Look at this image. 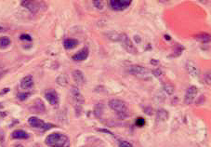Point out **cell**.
<instances>
[{
	"mask_svg": "<svg viewBox=\"0 0 211 147\" xmlns=\"http://www.w3.org/2000/svg\"><path fill=\"white\" fill-rule=\"evenodd\" d=\"M28 123H29V125L31 127L37 128V129H41L42 130H43V129H44V127L46 125V123L43 120L37 118V117H34V116L30 117V118L28 119Z\"/></svg>",
	"mask_w": 211,
	"mask_h": 147,
	"instance_id": "7c38bea8",
	"label": "cell"
},
{
	"mask_svg": "<svg viewBox=\"0 0 211 147\" xmlns=\"http://www.w3.org/2000/svg\"><path fill=\"white\" fill-rule=\"evenodd\" d=\"M164 90L166 91V92L168 95H172V94L174 93L175 87H173V85H170V84H165V85H164Z\"/></svg>",
	"mask_w": 211,
	"mask_h": 147,
	"instance_id": "cb8c5ba5",
	"label": "cell"
},
{
	"mask_svg": "<svg viewBox=\"0 0 211 147\" xmlns=\"http://www.w3.org/2000/svg\"><path fill=\"white\" fill-rule=\"evenodd\" d=\"M120 43H121L122 47L124 48V49H126V51H127L128 53H130V54H137L138 53L136 47L134 46L133 42L131 41V39L129 38V37L127 35H126V34L121 35Z\"/></svg>",
	"mask_w": 211,
	"mask_h": 147,
	"instance_id": "5b68a950",
	"label": "cell"
},
{
	"mask_svg": "<svg viewBox=\"0 0 211 147\" xmlns=\"http://www.w3.org/2000/svg\"><path fill=\"white\" fill-rule=\"evenodd\" d=\"M128 71L131 75L140 79H150L152 75V72L148 68L140 65H132L129 67Z\"/></svg>",
	"mask_w": 211,
	"mask_h": 147,
	"instance_id": "3957f363",
	"label": "cell"
},
{
	"mask_svg": "<svg viewBox=\"0 0 211 147\" xmlns=\"http://www.w3.org/2000/svg\"><path fill=\"white\" fill-rule=\"evenodd\" d=\"M70 94H71L72 101L74 102L76 114L79 115L82 113V108L85 103V98L82 95V93L80 92V91L77 87H73L71 91H70Z\"/></svg>",
	"mask_w": 211,
	"mask_h": 147,
	"instance_id": "7a4b0ae2",
	"label": "cell"
},
{
	"mask_svg": "<svg viewBox=\"0 0 211 147\" xmlns=\"http://www.w3.org/2000/svg\"><path fill=\"white\" fill-rule=\"evenodd\" d=\"M45 98L51 105H56L59 103V96L55 90H48L45 92Z\"/></svg>",
	"mask_w": 211,
	"mask_h": 147,
	"instance_id": "ba28073f",
	"label": "cell"
},
{
	"mask_svg": "<svg viewBox=\"0 0 211 147\" xmlns=\"http://www.w3.org/2000/svg\"><path fill=\"white\" fill-rule=\"evenodd\" d=\"M73 78H74L75 82L78 86H83L86 83L85 75L82 73V71H80V70H75V71H73Z\"/></svg>",
	"mask_w": 211,
	"mask_h": 147,
	"instance_id": "4fadbf2b",
	"label": "cell"
},
{
	"mask_svg": "<svg viewBox=\"0 0 211 147\" xmlns=\"http://www.w3.org/2000/svg\"><path fill=\"white\" fill-rule=\"evenodd\" d=\"M45 143L49 147H70V140L68 136L58 132L49 134L46 138Z\"/></svg>",
	"mask_w": 211,
	"mask_h": 147,
	"instance_id": "6da1fadb",
	"label": "cell"
},
{
	"mask_svg": "<svg viewBox=\"0 0 211 147\" xmlns=\"http://www.w3.org/2000/svg\"><path fill=\"white\" fill-rule=\"evenodd\" d=\"M194 38H195L197 41L201 42V43H209V42H210V39H211L210 35L207 34V33H200V34H197V35L194 37Z\"/></svg>",
	"mask_w": 211,
	"mask_h": 147,
	"instance_id": "ac0fdd59",
	"label": "cell"
},
{
	"mask_svg": "<svg viewBox=\"0 0 211 147\" xmlns=\"http://www.w3.org/2000/svg\"><path fill=\"white\" fill-rule=\"evenodd\" d=\"M152 74H154V75L158 76V75H162V72H161V70H160V69H156V70H154V71H152Z\"/></svg>",
	"mask_w": 211,
	"mask_h": 147,
	"instance_id": "4dcf8cb0",
	"label": "cell"
},
{
	"mask_svg": "<svg viewBox=\"0 0 211 147\" xmlns=\"http://www.w3.org/2000/svg\"><path fill=\"white\" fill-rule=\"evenodd\" d=\"M11 137H12V139H15V140H26L29 138V134L24 130H14L12 132Z\"/></svg>",
	"mask_w": 211,
	"mask_h": 147,
	"instance_id": "2e32d148",
	"label": "cell"
},
{
	"mask_svg": "<svg viewBox=\"0 0 211 147\" xmlns=\"http://www.w3.org/2000/svg\"><path fill=\"white\" fill-rule=\"evenodd\" d=\"M93 4L99 10H102L103 9V3L101 1H93Z\"/></svg>",
	"mask_w": 211,
	"mask_h": 147,
	"instance_id": "f1b7e54d",
	"label": "cell"
},
{
	"mask_svg": "<svg viewBox=\"0 0 211 147\" xmlns=\"http://www.w3.org/2000/svg\"><path fill=\"white\" fill-rule=\"evenodd\" d=\"M109 107L117 113V114H126L127 113V104L121 101V100H117V99H113V100H110L109 103Z\"/></svg>",
	"mask_w": 211,
	"mask_h": 147,
	"instance_id": "277c9868",
	"label": "cell"
},
{
	"mask_svg": "<svg viewBox=\"0 0 211 147\" xmlns=\"http://www.w3.org/2000/svg\"><path fill=\"white\" fill-rule=\"evenodd\" d=\"M56 81H57V84L61 85V87H65L69 83V78H68V75H61L57 77Z\"/></svg>",
	"mask_w": 211,
	"mask_h": 147,
	"instance_id": "d6986e66",
	"label": "cell"
},
{
	"mask_svg": "<svg viewBox=\"0 0 211 147\" xmlns=\"http://www.w3.org/2000/svg\"><path fill=\"white\" fill-rule=\"evenodd\" d=\"M165 38H166V40H170V39H171V37H168V36H166V35H165Z\"/></svg>",
	"mask_w": 211,
	"mask_h": 147,
	"instance_id": "d590c367",
	"label": "cell"
},
{
	"mask_svg": "<svg viewBox=\"0 0 211 147\" xmlns=\"http://www.w3.org/2000/svg\"><path fill=\"white\" fill-rule=\"evenodd\" d=\"M103 112V106L101 104H97L95 106V110H94V114L96 117H100Z\"/></svg>",
	"mask_w": 211,
	"mask_h": 147,
	"instance_id": "603a6c76",
	"label": "cell"
},
{
	"mask_svg": "<svg viewBox=\"0 0 211 147\" xmlns=\"http://www.w3.org/2000/svg\"><path fill=\"white\" fill-rule=\"evenodd\" d=\"M17 97H18V99L20 101H25L29 97V93H21V92H20V93H18Z\"/></svg>",
	"mask_w": 211,
	"mask_h": 147,
	"instance_id": "4316f807",
	"label": "cell"
},
{
	"mask_svg": "<svg viewBox=\"0 0 211 147\" xmlns=\"http://www.w3.org/2000/svg\"><path fill=\"white\" fill-rule=\"evenodd\" d=\"M34 108L37 109V112H44L45 111V105L43 104L41 100L36 101V104H34Z\"/></svg>",
	"mask_w": 211,
	"mask_h": 147,
	"instance_id": "7402d4cb",
	"label": "cell"
},
{
	"mask_svg": "<svg viewBox=\"0 0 211 147\" xmlns=\"http://www.w3.org/2000/svg\"><path fill=\"white\" fill-rule=\"evenodd\" d=\"M198 94V89L195 86H190L186 90L185 96H184V103L187 105H190L193 103L195 97Z\"/></svg>",
	"mask_w": 211,
	"mask_h": 147,
	"instance_id": "52a82bcc",
	"label": "cell"
},
{
	"mask_svg": "<svg viewBox=\"0 0 211 147\" xmlns=\"http://www.w3.org/2000/svg\"><path fill=\"white\" fill-rule=\"evenodd\" d=\"M143 112L146 114H148V115H153L154 114V110H153V108L152 107H144L143 108Z\"/></svg>",
	"mask_w": 211,
	"mask_h": 147,
	"instance_id": "83f0119b",
	"label": "cell"
},
{
	"mask_svg": "<svg viewBox=\"0 0 211 147\" xmlns=\"http://www.w3.org/2000/svg\"><path fill=\"white\" fill-rule=\"evenodd\" d=\"M185 67H186V70L188 72V74L193 76V77H196L199 75V69L197 67V65L193 62V61H187L186 64H185Z\"/></svg>",
	"mask_w": 211,
	"mask_h": 147,
	"instance_id": "30bf717a",
	"label": "cell"
},
{
	"mask_svg": "<svg viewBox=\"0 0 211 147\" xmlns=\"http://www.w3.org/2000/svg\"><path fill=\"white\" fill-rule=\"evenodd\" d=\"M78 44H79L78 40L77 39H75V38H67V39H65L63 41V47L67 50L75 48L76 47L78 46Z\"/></svg>",
	"mask_w": 211,
	"mask_h": 147,
	"instance_id": "9a60e30c",
	"label": "cell"
},
{
	"mask_svg": "<svg viewBox=\"0 0 211 147\" xmlns=\"http://www.w3.org/2000/svg\"><path fill=\"white\" fill-rule=\"evenodd\" d=\"M134 39L136 40L137 43H140V41H142V39H140L138 36H135V37H134Z\"/></svg>",
	"mask_w": 211,
	"mask_h": 147,
	"instance_id": "d6a6232c",
	"label": "cell"
},
{
	"mask_svg": "<svg viewBox=\"0 0 211 147\" xmlns=\"http://www.w3.org/2000/svg\"><path fill=\"white\" fill-rule=\"evenodd\" d=\"M120 147H133V145L128 141H123L120 142Z\"/></svg>",
	"mask_w": 211,
	"mask_h": 147,
	"instance_id": "f546056e",
	"label": "cell"
},
{
	"mask_svg": "<svg viewBox=\"0 0 211 147\" xmlns=\"http://www.w3.org/2000/svg\"><path fill=\"white\" fill-rule=\"evenodd\" d=\"M168 112L164 109V108H160L157 112H156V119L157 121H166L168 119Z\"/></svg>",
	"mask_w": 211,
	"mask_h": 147,
	"instance_id": "e0dca14e",
	"label": "cell"
},
{
	"mask_svg": "<svg viewBox=\"0 0 211 147\" xmlns=\"http://www.w3.org/2000/svg\"><path fill=\"white\" fill-rule=\"evenodd\" d=\"M89 54V50L88 47L83 48L81 50H79L78 52H76L75 55H73V60L76 61V62H81V61H85L88 59Z\"/></svg>",
	"mask_w": 211,
	"mask_h": 147,
	"instance_id": "8fae6325",
	"label": "cell"
},
{
	"mask_svg": "<svg viewBox=\"0 0 211 147\" xmlns=\"http://www.w3.org/2000/svg\"><path fill=\"white\" fill-rule=\"evenodd\" d=\"M3 31H4V28L0 26V32H3Z\"/></svg>",
	"mask_w": 211,
	"mask_h": 147,
	"instance_id": "74e56055",
	"label": "cell"
},
{
	"mask_svg": "<svg viewBox=\"0 0 211 147\" xmlns=\"http://www.w3.org/2000/svg\"><path fill=\"white\" fill-rule=\"evenodd\" d=\"M20 39L21 40H23V41H28V42H31L32 41V37L28 34H22V35H21Z\"/></svg>",
	"mask_w": 211,
	"mask_h": 147,
	"instance_id": "484cf974",
	"label": "cell"
},
{
	"mask_svg": "<svg viewBox=\"0 0 211 147\" xmlns=\"http://www.w3.org/2000/svg\"><path fill=\"white\" fill-rule=\"evenodd\" d=\"M10 39L7 37H0V48H5L10 45Z\"/></svg>",
	"mask_w": 211,
	"mask_h": 147,
	"instance_id": "44dd1931",
	"label": "cell"
},
{
	"mask_svg": "<svg viewBox=\"0 0 211 147\" xmlns=\"http://www.w3.org/2000/svg\"><path fill=\"white\" fill-rule=\"evenodd\" d=\"M111 8L115 11H122L127 9L130 4L131 0H111L109 2Z\"/></svg>",
	"mask_w": 211,
	"mask_h": 147,
	"instance_id": "8992f818",
	"label": "cell"
},
{
	"mask_svg": "<svg viewBox=\"0 0 211 147\" xmlns=\"http://www.w3.org/2000/svg\"><path fill=\"white\" fill-rule=\"evenodd\" d=\"M9 91H10V89H5V90H3L2 92H0V95H4V93L9 92Z\"/></svg>",
	"mask_w": 211,
	"mask_h": 147,
	"instance_id": "836d02e7",
	"label": "cell"
},
{
	"mask_svg": "<svg viewBox=\"0 0 211 147\" xmlns=\"http://www.w3.org/2000/svg\"><path fill=\"white\" fill-rule=\"evenodd\" d=\"M33 87V79L32 75H26L21 81V87L22 90H30Z\"/></svg>",
	"mask_w": 211,
	"mask_h": 147,
	"instance_id": "5bb4252c",
	"label": "cell"
},
{
	"mask_svg": "<svg viewBox=\"0 0 211 147\" xmlns=\"http://www.w3.org/2000/svg\"><path fill=\"white\" fill-rule=\"evenodd\" d=\"M205 82H206L208 85H210V73H209V72L205 75Z\"/></svg>",
	"mask_w": 211,
	"mask_h": 147,
	"instance_id": "1f68e13d",
	"label": "cell"
},
{
	"mask_svg": "<svg viewBox=\"0 0 211 147\" xmlns=\"http://www.w3.org/2000/svg\"><path fill=\"white\" fill-rule=\"evenodd\" d=\"M13 147H24V146L21 145V144H16V145H14Z\"/></svg>",
	"mask_w": 211,
	"mask_h": 147,
	"instance_id": "8d00e7d4",
	"label": "cell"
},
{
	"mask_svg": "<svg viewBox=\"0 0 211 147\" xmlns=\"http://www.w3.org/2000/svg\"><path fill=\"white\" fill-rule=\"evenodd\" d=\"M158 63H159L158 61H154V60H152V61H151V64H152L153 65H157Z\"/></svg>",
	"mask_w": 211,
	"mask_h": 147,
	"instance_id": "e575fe53",
	"label": "cell"
},
{
	"mask_svg": "<svg viewBox=\"0 0 211 147\" xmlns=\"http://www.w3.org/2000/svg\"><path fill=\"white\" fill-rule=\"evenodd\" d=\"M145 119L143 118V117H138V118L136 119V122L135 124L138 126V127H143L145 125Z\"/></svg>",
	"mask_w": 211,
	"mask_h": 147,
	"instance_id": "d4e9b609",
	"label": "cell"
},
{
	"mask_svg": "<svg viewBox=\"0 0 211 147\" xmlns=\"http://www.w3.org/2000/svg\"><path fill=\"white\" fill-rule=\"evenodd\" d=\"M21 5L24 8H26L28 10H30L32 13H37L39 10L40 5L38 2L36 1H27V0H24V1L21 2Z\"/></svg>",
	"mask_w": 211,
	"mask_h": 147,
	"instance_id": "9c48e42d",
	"label": "cell"
},
{
	"mask_svg": "<svg viewBox=\"0 0 211 147\" xmlns=\"http://www.w3.org/2000/svg\"><path fill=\"white\" fill-rule=\"evenodd\" d=\"M121 35L122 34H119V33H117V32H111V33H109L108 35H107V37H108V38L110 39V40H112V41H114V42H120V39H121Z\"/></svg>",
	"mask_w": 211,
	"mask_h": 147,
	"instance_id": "ffe728a7",
	"label": "cell"
}]
</instances>
